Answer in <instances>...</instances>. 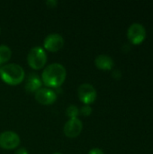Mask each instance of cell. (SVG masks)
Returning <instances> with one entry per match:
<instances>
[{
	"instance_id": "6da1fadb",
	"label": "cell",
	"mask_w": 153,
	"mask_h": 154,
	"mask_svg": "<svg viewBox=\"0 0 153 154\" xmlns=\"http://www.w3.org/2000/svg\"><path fill=\"white\" fill-rule=\"evenodd\" d=\"M66 77L67 71L64 66L60 63H52L44 69L41 79L46 87L57 88L64 83Z\"/></svg>"
},
{
	"instance_id": "7a4b0ae2",
	"label": "cell",
	"mask_w": 153,
	"mask_h": 154,
	"mask_svg": "<svg viewBox=\"0 0 153 154\" xmlns=\"http://www.w3.org/2000/svg\"><path fill=\"white\" fill-rule=\"evenodd\" d=\"M24 70L23 69L14 63L6 64L1 67L0 69V78L1 79L11 86L19 85L24 79Z\"/></svg>"
},
{
	"instance_id": "3957f363",
	"label": "cell",
	"mask_w": 153,
	"mask_h": 154,
	"mask_svg": "<svg viewBox=\"0 0 153 154\" xmlns=\"http://www.w3.org/2000/svg\"><path fill=\"white\" fill-rule=\"evenodd\" d=\"M47 62V54L40 46L31 49L27 55V63L32 69H41Z\"/></svg>"
},
{
	"instance_id": "277c9868",
	"label": "cell",
	"mask_w": 153,
	"mask_h": 154,
	"mask_svg": "<svg viewBox=\"0 0 153 154\" xmlns=\"http://www.w3.org/2000/svg\"><path fill=\"white\" fill-rule=\"evenodd\" d=\"M127 37L132 43L135 45L141 44L146 38V30L142 24L134 23L128 28Z\"/></svg>"
},
{
	"instance_id": "5b68a950",
	"label": "cell",
	"mask_w": 153,
	"mask_h": 154,
	"mask_svg": "<svg viewBox=\"0 0 153 154\" xmlns=\"http://www.w3.org/2000/svg\"><path fill=\"white\" fill-rule=\"evenodd\" d=\"M19 135L12 131H5L0 134V147L5 150H14L20 144Z\"/></svg>"
},
{
	"instance_id": "8992f818",
	"label": "cell",
	"mask_w": 153,
	"mask_h": 154,
	"mask_svg": "<svg viewBox=\"0 0 153 154\" xmlns=\"http://www.w3.org/2000/svg\"><path fill=\"white\" fill-rule=\"evenodd\" d=\"M78 95L81 102L87 106H89L90 104L94 103L96 98V90L91 84L84 83L79 86L78 89Z\"/></svg>"
},
{
	"instance_id": "52a82bcc",
	"label": "cell",
	"mask_w": 153,
	"mask_h": 154,
	"mask_svg": "<svg viewBox=\"0 0 153 154\" xmlns=\"http://www.w3.org/2000/svg\"><path fill=\"white\" fill-rule=\"evenodd\" d=\"M35 100L44 106L52 105L57 100V94L54 90L48 88H41L34 93Z\"/></svg>"
},
{
	"instance_id": "ba28073f",
	"label": "cell",
	"mask_w": 153,
	"mask_h": 154,
	"mask_svg": "<svg viewBox=\"0 0 153 154\" xmlns=\"http://www.w3.org/2000/svg\"><path fill=\"white\" fill-rule=\"evenodd\" d=\"M43 46L45 50L51 52H56L64 46V39L59 33H50L44 39Z\"/></svg>"
},
{
	"instance_id": "9c48e42d",
	"label": "cell",
	"mask_w": 153,
	"mask_h": 154,
	"mask_svg": "<svg viewBox=\"0 0 153 154\" xmlns=\"http://www.w3.org/2000/svg\"><path fill=\"white\" fill-rule=\"evenodd\" d=\"M83 129L82 122L78 118L69 119L64 125L63 132L64 134L69 138H76L78 137Z\"/></svg>"
},
{
	"instance_id": "30bf717a",
	"label": "cell",
	"mask_w": 153,
	"mask_h": 154,
	"mask_svg": "<svg viewBox=\"0 0 153 154\" xmlns=\"http://www.w3.org/2000/svg\"><path fill=\"white\" fill-rule=\"evenodd\" d=\"M42 81L37 74L31 73L28 75L25 81L24 88L28 93H35L40 88H41Z\"/></svg>"
},
{
	"instance_id": "8fae6325",
	"label": "cell",
	"mask_w": 153,
	"mask_h": 154,
	"mask_svg": "<svg viewBox=\"0 0 153 154\" xmlns=\"http://www.w3.org/2000/svg\"><path fill=\"white\" fill-rule=\"evenodd\" d=\"M95 64L99 69L110 70L114 67V60L110 56L106 54H101L96 58Z\"/></svg>"
},
{
	"instance_id": "7c38bea8",
	"label": "cell",
	"mask_w": 153,
	"mask_h": 154,
	"mask_svg": "<svg viewBox=\"0 0 153 154\" xmlns=\"http://www.w3.org/2000/svg\"><path fill=\"white\" fill-rule=\"evenodd\" d=\"M12 56L11 49L6 45H0V66L6 63Z\"/></svg>"
},
{
	"instance_id": "4fadbf2b",
	"label": "cell",
	"mask_w": 153,
	"mask_h": 154,
	"mask_svg": "<svg viewBox=\"0 0 153 154\" xmlns=\"http://www.w3.org/2000/svg\"><path fill=\"white\" fill-rule=\"evenodd\" d=\"M78 114H79V110H78V106H74V105H70L66 110V115H67L68 117H69V119L78 118Z\"/></svg>"
},
{
	"instance_id": "5bb4252c",
	"label": "cell",
	"mask_w": 153,
	"mask_h": 154,
	"mask_svg": "<svg viewBox=\"0 0 153 154\" xmlns=\"http://www.w3.org/2000/svg\"><path fill=\"white\" fill-rule=\"evenodd\" d=\"M80 114H81L83 116H89L92 114V108H91L89 106L85 105L83 107H81V109H80Z\"/></svg>"
},
{
	"instance_id": "9a60e30c",
	"label": "cell",
	"mask_w": 153,
	"mask_h": 154,
	"mask_svg": "<svg viewBox=\"0 0 153 154\" xmlns=\"http://www.w3.org/2000/svg\"><path fill=\"white\" fill-rule=\"evenodd\" d=\"M57 4H58V2H57L56 0H48V1L46 2L47 6H48V7H50V8L55 7V6L57 5Z\"/></svg>"
},
{
	"instance_id": "2e32d148",
	"label": "cell",
	"mask_w": 153,
	"mask_h": 154,
	"mask_svg": "<svg viewBox=\"0 0 153 154\" xmlns=\"http://www.w3.org/2000/svg\"><path fill=\"white\" fill-rule=\"evenodd\" d=\"M88 154H105V153H104V152H103L101 149H99V148H94V149H91V150L89 151Z\"/></svg>"
},
{
	"instance_id": "e0dca14e",
	"label": "cell",
	"mask_w": 153,
	"mask_h": 154,
	"mask_svg": "<svg viewBox=\"0 0 153 154\" xmlns=\"http://www.w3.org/2000/svg\"><path fill=\"white\" fill-rule=\"evenodd\" d=\"M14 154H29V152H28V151L25 148H20V149H18L15 152Z\"/></svg>"
},
{
	"instance_id": "ac0fdd59",
	"label": "cell",
	"mask_w": 153,
	"mask_h": 154,
	"mask_svg": "<svg viewBox=\"0 0 153 154\" xmlns=\"http://www.w3.org/2000/svg\"><path fill=\"white\" fill-rule=\"evenodd\" d=\"M53 154H62L61 152H55V153H53Z\"/></svg>"
},
{
	"instance_id": "d6986e66",
	"label": "cell",
	"mask_w": 153,
	"mask_h": 154,
	"mask_svg": "<svg viewBox=\"0 0 153 154\" xmlns=\"http://www.w3.org/2000/svg\"><path fill=\"white\" fill-rule=\"evenodd\" d=\"M0 32H1V29H0Z\"/></svg>"
},
{
	"instance_id": "ffe728a7",
	"label": "cell",
	"mask_w": 153,
	"mask_h": 154,
	"mask_svg": "<svg viewBox=\"0 0 153 154\" xmlns=\"http://www.w3.org/2000/svg\"><path fill=\"white\" fill-rule=\"evenodd\" d=\"M0 69H1V66H0Z\"/></svg>"
}]
</instances>
